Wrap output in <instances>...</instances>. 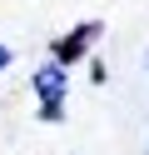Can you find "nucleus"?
Returning <instances> with one entry per match:
<instances>
[{"label":"nucleus","mask_w":149,"mask_h":155,"mask_svg":"<svg viewBox=\"0 0 149 155\" xmlns=\"http://www.w3.org/2000/svg\"><path fill=\"white\" fill-rule=\"evenodd\" d=\"M99 30H104L99 20H85V25H75L70 35H60V40H55V50H50V60H55L60 70H75V65H79V60L89 55V45L99 40Z\"/></svg>","instance_id":"nucleus-1"},{"label":"nucleus","mask_w":149,"mask_h":155,"mask_svg":"<svg viewBox=\"0 0 149 155\" xmlns=\"http://www.w3.org/2000/svg\"><path fill=\"white\" fill-rule=\"evenodd\" d=\"M40 120H45V125H60V120H65V100H60V105H40Z\"/></svg>","instance_id":"nucleus-3"},{"label":"nucleus","mask_w":149,"mask_h":155,"mask_svg":"<svg viewBox=\"0 0 149 155\" xmlns=\"http://www.w3.org/2000/svg\"><path fill=\"white\" fill-rule=\"evenodd\" d=\"M5 65H10V45H0V75H5Z\"/></svg>","instance_id":"nucleus-4"},{"label":"nucleus","mask_w":149,"mask_h":155,"mask_svg":"<svg viewBox=\"0 0 149 155\" xmlns=\"http://www.w3.org/2000/svg\"><path fill=\"white\" fill-rule=\"evenodd\" d=\"M30 85H35L40 105H60V100H65V85H70V70H60L55 60H45V65L35 70V80H30Z\"/></svg>","instance_id":"nucleus-2"}]
</instances>
